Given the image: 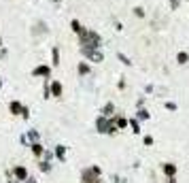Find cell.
<instances>
[{
	"instance_id": "1",
	"label": "cell",
	"mask_w": 189,
	"mask_h": 183,
	"mask_svg": "<svg viewBox=\"0 0 189 183\" xmlns=\"http://www.w3.org/2000/svg\"><path fill=\"white\" fill-rule=\"evenodd\" d=\"M100 177V168L98 166H92L89 171H83V181L81 183H96Z\"/></svg>"
},
{
	"instance_id": "2",
	"label": "cell",
	"mask_w": 189,
	"mask_h": 183,
	"mask_svg": "<svg viewBox=\"0 0 189 183\" xmlns=\"http://www.w3.org/2000/svg\"><path fill=\"white\" fill-rule=\"evenodd\" d=\"M15 177H17V179H19V181H26V179H28V171H26L24 166H15Z\"/></svg>"
},
{
	"instance_id": "3",
	"label": "cell",
	"mask_w": 189,
	"mask_h": 183,
	"mask_svg": "<svg viewBox=\"0 0 189 183\" xmlns=\"http://www.w3.org/2000/svg\"><path fill=\"white\" fill-rule=\"evenodd\" d=\"M164 172L168 177H174V175H177V166H174V164H164Z\"/></svg>"
},
{
	"instance_id": "4",
	"label": "cell",
	"mask_w": 189,
	"mask_h": 183,
	"mask_svg": "<svg viewBox=\"0 0 189 183\" xmlns=\"http://www.w3.org/2000/svg\"><path fill=\"white\" fill-rule=\"evenodd\" d=\"M40 171H43V172H49V171H51V164H49V160H43V162H40Z\"/></svg>"
},
{
	"instance_id": "5",
	"label": "cell",
	"mask_w": 189,
	"mask_h": 183,
	"mask_svg": "<svg viewBox=\"0 0 189 183\" xmlns=\"http://www.w3.org/2000/svg\"><path fill=\"white\" fill-rule=\"evenodd\" d=\"M32 153H34V156H40V153H43V147L34 143V145H32Z\"/></svg>"
},
{
	"instance_id": "6",
	"label": "cell",
	"mask_w": 189,
	"mask_h": 183,
	"mask_svg": "<svg viewBox=\"0 0 189 183\" xmlns=\"http://www.w3.org/2000/svg\"><path fill=\"white\" fill-rule=\"evenodd\" d=\"M58 158H59V160H64V147H62V145L58 147Z\"/></svg>"
},
{
	"instance_id": "7",
	"label": "cell",
	"mask_w": 189,
	"mask_h": 183,
	"mask_svg": "<svg viewBox=\"0 0 189 183\" xmlns=\"http://www.w3.org/2000/svg\"><path fill=\"white\" fill-rule=\"evenodd\" d=\"M170 183H177V181H174V177H170Z\"/></svg>"
}]
</instances>
